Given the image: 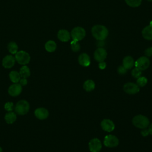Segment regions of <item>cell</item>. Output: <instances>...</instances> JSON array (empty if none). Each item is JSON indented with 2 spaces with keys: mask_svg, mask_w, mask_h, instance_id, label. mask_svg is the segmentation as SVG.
<instances>
[{
  "mask_svg": "<svg viewBox=\"0 0 152 152\" xmlns=\"http://www.w3.org/2000/svg\"><path fill=\"white\" fill-rule=\"evenodd\" d=\"M30 109V104L28 102L25 100L18 101L15 106V112L20 115H24L28 113Z\"/></svg>",
  "mask_w": 152,
  "mask_h": 152,
  "instance_id": "cell-3",
  "label": "cell"
},
{
  "mask_svg": "<svg viewBox=\"0 0 152 152\" xmlns=\"http://www.w3.org/2000/svg\"><path fill=\"white\" fill-rule=\"evenodd\" d=\"M147 79L145 77H140L137 78V84L138 86V87H144L145 86L147 83Z\"/></svg>",
  "mask_w": 152,
  "mask_h": 152,
  "instance_id": "cell-26",
  "label": "cell"
},
{
  "mask_svg": "<svg viewBox=\"0 0 152 152\" xmlns=\"http://www.w3.org/2000/svg\"><path fill=\"white\" fill-rule=\"evenodd\" d=\"M21 78H27L30 75V70L29 68L26 65H23L20 69L19 72Z\"/></svg>",
  "mask_w": 152,
  "mask_h": 152,
  "instance_id": "cell-23",
  "label": "cell"
},
{
  "mask_svg": "<svg viewBox=\"0 0 152 152\" xmlns=\"http://www.w3.org/2000/svg\"><path fill=\"white\" fill-rule=\"evenodd\" d=\"M58 38L62 42H68L70 39V34L67 30L62 29L58 32Z\"/></svg>",
  "mask_w": 152,
  "mask_h": 152,
  "instance_id": "cell-16",
  "label": "cell"
},
{
  "mask_svg": "<svg viewBox=\"0 0 152 152\" xmlns=\"http://www.w3.org/2000/svg\"><path fill=\"white\" fill-rule=\"evenodd\" d=\"M18 83L21 86H24L27 84V78H22L20 79V80L19 81Z\"/></svg>",
  "mask_w": 152,
  "mask_h": 152,
  "instance_id": "cell-32",
  "label": "cell"
},
{
  "mask_svg": "<svg viewBox=\"0 0 152 152\" xmlns=\"http://www.w3.org/2000/svg\"><path fill=\"white\" fill-rule=\"evenodd\" d=\"M103 144L107 147H115L119 144V140L115 135H107L104 138Z\"/></svg>",
  "mask_w": 152,
  "mask_h": 152,
  "instance_id": "cell-7",
  "label": "cell"
},
{
  "mask_svg": "<svg viewBox=\"0 0 152 152\" xmlns=\"http://www.w3.org/2000/svg\"><path fill=\"white\" fill-rule=\"evenodd\" d=\"M15 59L19 64L26 65L29 63L30 61V56L26 51L20 50L15 54Z\"/></svg>",
  "mask_w": 152,
  "mask_h": 152,
  "instance_id": "cell-4",
  "label": "cell"
},
{
  "mask_svg": "<svg viewBox=\"0 0 152 152\" xmlns=\"http://www.w3.org/2000/svg\"><path fill=\"white\" fill-rule=\"evenodd\" d=\"M89 150L91 152H99L102 149V142L98 138L91 140L88 143Z\"/></svg>",
  "mask_w": 152,
  "mask_h": 152,
  "instance_id": "cell-9",
  "label": "cell"
},
{
  "mask_svg": "<svg viewBox=\"0 0 152 152\" xmlns=\"http://www.w3.org/2000/svg\"><path fill=\"white\" fill-rule=\"evenodd\" d=\"M71 49L72 50V51H74L75 52L79 51L80 49V45L78 43V41H76V40H73L71 42Z\"/></svg>",
  "mask_w": 152,
  "mask_h": 152,
  "instance_id": "cell-27",
  "label": "cell"
},
{
  "mask_svg": "<svg viewBox=\"0 0 152 152\" xmlns=\"http://www.w3.org/2000/svg\"><path fill=\"white\" fill-rule=\"evenodd\" d=\"M71 36L74 40L78 42L83 39L86 36V31L83 27H76L72 30Z\"/></svg>",
  "mask_w": 152,
  "mask_h": 152,
  "instance_id": "cell-5",
  "label": "cell"
},
{
  "mask_svg": "<svg viewBox=\"0 0 152 152\" xmlns=\"http://www.w3.org/2000/svg\"><path fill=\"white\" fill-rule=\"evenodd\" d=\"M149 119L145 116L138 115L134 116L132 119L133 125L140 129H145L149 125Z\"/></svg>",
  "mask_w": 152,
  "mask_h": 152,
  "instance_id": "cell-2",
  "label": "cell"
},
{
  "mask_svg": "<svg viewBox=\"0 0 152 152\" xmlns=\"http://www.w3.org/2000/svg\"><path fill=\"white\" fill-rule=\"evenodd\" d=\"M16 119H17V115L12 111L8 112V113H7L5 116V120L6 122L8 124H13L16 121Z\"/></svg>",
  "mask_w": 152,
  "mask_h": 152,
  "instance_id": "cell-19",
  "label": "cell"
},
{
  "mask_svg": "<svg viewBox=\"0 0 152 152\" xmlns=\"http://www.w3.org/2000/svg\"><path fill=\"white\" fill-rule=\"evenodd\" d=\"M8 49L11 54H15L18 52V47L15 42H11L8 45Z\"/></svg>",
  "mask_w": 152,
  "mask_h": 152,
  "instance_id": "cell-24",
  "label": "cell"
},
{
  "mask_svg": "<svg viewBox=\"0 0 152 152\" xmlns=\"http://www.w3.org/2000/svg\"><path fill=\"white\" fill-rule=\"evenodd\" d=\"M126 69L122 65V66H119L118 68V72L120 74V75H124L126 72Z\"/></svg>",
  "mask_w": 152,
  "mask_h": 152,
  "instance_id": "cell-30",
  "label": "cell"
},
{
  "mask_svg": "<svg viewBox=\"0 0 152 152\" xmlns=\"http://www.w3.org/2000/svg\"><path fill=\"white\" fill-rule=\"evenodd\" d=\"M34 115L37 119L43 120L49 116V112L46 108L39 107L35 110Z\"/></svg>",
  "mask_w": 152,
  "mask_h": 152,
  "instance_id": "cell-14",
  "label": "cell"
},
{
  "mask_svg": "<svg viewBox=\"0 0 152 152\" xmlns=\"http://www.w3.org/2000/svg\"><path fill=\"white\" fill-rule=\"evenodd\" d=\"M79 64L83 66H88L90 64V56L86 53H83L80 55L78 57Z\"/></svg>",
  "mask_w": 152,
  "mask_h": 152,
  "instance_id": "cell-15",
  "label": "cell"
},
{
  "mask_svg": "<svg viewBox=\"0 0 152 152\" xmlns=\"http://www.w3.org/2000/svg\"><path fill=\"white\" fill-rule=\"evenodd\" d=\"M9 77L13 83H18L21 78L20 73L16 71H12L10 72Z\"/></svg>",
  "mask_w": 152,
  "mask_h": 152,
  "instance_id": "cell-20",
  "label": "cell"
},
{
  "mask_svg": "<svg viewBox=\"0 0 152 152\" xmlns=\"http://www.w3.org/2000/svg\"><path fill=\"white\" fill-rule=\"evenodd\" d=\"M131 74H132V75L133 77H134L135 78H138L141 77V75L142 74V71H141L140 69H139L138 68L135 67V68H134L132 69Z\"/></svg>",
  "mask_w": 152,
  "mask_h": 152,
  "instance_id": "cell-28",
  "label": "cell"
},
{
  "mask_svg": "<svg viewBox=\"0 0 152 152\" xmlns=\"http://www.w3.org/2000/svg\"><path fill=\"white\" fill-rule=\"evenodd\" d=\"M127 5L131 7H137L141 5L142 0H125Z\"/></svg>",
  "mask_w": 152,
  "mask_h": 152,
  "instance_id": "cell-25",
  "label": "cell"
},
{
  "mask_svg": "<svg viewBox=\"0 0 152 152\" xmlns=\"http://www.w3.org/2000/svg\"><path fill=\"white\" fill-rule=\"evenodd\" d=\"M83 87L86 91H91L95 88V83L93 80H88L84 82Z\"/></svg>",
  "mask_w": 152,
  "mask_h": 152,
  "instance_id": "cell-22",
  "label": "cell"
},
{
  "mask_svg": "<svg viewBox=\"0 0 152 152\" xmlns=\"http://www.w3.org/2000/svg\"><path fill=\"white\" fill-rule=\"evenodd\" d=\"M107 56V52L103 48H97L94 53V58L96 61L98 62H102L106 59Z\"/></svg>",
  "mask_w": 152,
  "mask_h": 152,
  "instance_id": "cell-11",
  "label": "cell"
},
{
  "mask_svg": "<svg viewBox=\"0 0 152 152\" xmlns=\"http://www.w3.org/2000/svg\"><path fill=\"white\" fill-rule=\"evenodd\" d=\"M0 152H2V149L1 147H0Z\"/></svg>",
  "mask_w": 152,
  "mask_h": 152,
  "instance_id": "cell-36",
  "label": "cell"
},
{
  "mask_svg": "<svg viewBox=\"0 0 152 152\" xmlns=\"http://www.w3.org/2000/svg\"><path fill=\"white\" fill-rule=\"evenodd\" d=\"M15 62V57L11 55H8L5 56L2 59V66L5 68H12Z\"/></svg>",
  "mask_w": 152,
  "mask_h": 152,
  "instance_id": "cell-12",
  "label": "cell"
},
{
  "mask_svg": "<svg viewBox=\"0 0 152 152\" xmlns=\"http://www.w3.org/2000/svg\"><path fill=\"white\" fill-rule=\"evenodd\" d=\"M45 48L46 51L49 52H53L56 49V44L53 40H49L45 43Z\"/></svg>",
  "mask_w": 152,
  "mask_h": 152,
  "instance_id": "cell-21",
  "label": "cell"
},
{
  "mask_svg": "<svg viewBox=\"0 0 152 152\" xmlns=\"http://www.w3.org/2000/svg\"><path fill=\"white\" fill-rule=\"evenodd\" d=\"M101 126L102 129L106 132H111L115 129V124L111 120L104 119L101 122Z\"/></svg>",
  "mask_w": 152,
  "mask_h": 152,
  "instance_id": "cell-13",
  "label": "cell"
},
{
  "mask_svg": "<svg viewBox=\"0 0 152 152\" xmlns=\"http://www.w3.org/2000/svg\"><path fill=\"white\" fill-rule=\"evenodd\" d=\"M134 59L130 56H125L124 59H123V66L126 69H129L133 67L134 65Z\"/></svg>",
  "mask_w": 152,
  "mask_h": 152,
  "instance_id": "cell-18",
  "label": "cell"
},
{
  "mask_svg": "<svg viewBox=\"0 0 152 152\" xmlns=\"http://www.w3.org/2000/svg\"><path fill=\"white\" fill-rule=\"evenodd\" d=\"M5 109L8 112H11L14 109V104L12 102H7L4 105Z\"/></svg>",
  "mask_w": 152,
  "mask_h": 152,
  "instance_id": "cell-29",
  "label": "cell"
},
{
  "mask_svg": "<svg viewBox=\"0 0 152 152\" xmlns=\"http://www.w3.org/2000/svg\"><path fill=\"white\" fill-rule=\"evenodd\" d=\"M106 66V64L105 62L102 61V62H100L99 64V68L101 69H104Z\"/></svg>",
  "mask_w": 152,
  "mask_h": 152,
  "instance_id": "cell-33",
  "label": "cell"
},
{
  "mask_svg": "<svg viewBox=\"0 0 152 152\" xmlns=\"http://www.w3.org/2000/svg\"><path fill=\"white\" fill-rule=\"evenodd\" d=\"M147 1H152V0H147Z\"/></svg>",
  "mask_w": 152,
  "mask_h": 152,
  "instance_id": "cell-37",
  "label": "cell"
},
{
  "mask_svg": "<svg viewBox=\"0 0 152 152\" xmlns=\"http://www.w3.org/2000/svg\"><path fill=\"white\" fill-rule=\"evenodd\" d=\"M150 60L146 56H141L134 63L136 68H138L141 71L147 69L150 65Z\"/></svg>",
  "mask_w": 152,
  "mask_h": 152,
  "instance_id": "cell-6",
  "label": "cell"
},
{
  "mask_svg": "<svg viewBox=\"0 0 152 152\" xmlns=\"http://www.w3.org/2000/svg\"><path fill=\"white\" fill-rule=\"evenodd\" d=\"M124 90L128 94H134L137 93L140 91V88L135 83H128L124 86Z\"/></svg>",
  "mask_w": 152,
  "mask_h": 152,
  "instance_id": "cell-8",
  "label": "cell"
},
{
  "mask_svg": "<svg viewBox=\"0 0 152 152\" xmlns=\"http://www.w3.org/2000/svg\"><path fill=\"white\" fill-rule=\"evenodd\" d=\"M149 126V125H148ZM148 131L149 132V134L152 135V124L150 125V126H148Z\"/></svg>",
  "mask_w": 152,
  "mask_h": 152,
  "instance_id": "cell-35",
  "label": "cell"
},
{
  "mask_svg": "<svg viewBox=\"0 0 152 152\" xmlns=\"http://www.w3.org/2000/svg\"><path fill=\"white\" fill-rule=\"evenodd\" d=\"M144 53L147 56H152V47L146 49L144 51Z\"/></svg>",
  "mask_w": 152,
  "mask_h": 152,
  "instance_id": "cell-31",
  "label": "cell"
},
{
  "mask_svg": "<svg viewBox=\"0 0 152 152\" xmlns=\"http://www.w3.org/2000/svg\"><path fill=\"white\" fill-rule=\"evenodd\" d=\"M93 36L97 40H103L108 36L107 28L102 25H95L91 28Z\"/></svg>",
  "mask_w": 152,
  "mask_h": 152,
  "instance_id": "cell-1",
  "label": "cell"
},
{
  "mask_svg": "<svg viewBox=\"0 0 152 152\" xmlns=\"http://www.w3.org/2000/svg\"><path fill=\"white\" fill-rule=\"evenodd\" d=\"M22 91V86L18 83H14L10 86L8 88V94L13 97L17 96L21 94Z\"/></svg>",
  "mask_w": 152,
  "mask_h": 152,
  "instance_id": "cell-10",
  "label": "cell"
},
{
  "mask_svg": "<svg viewBox=\"0 0 152 152\" xmlns=\"http://www.w3.org/2000/svg\"><path fill=\"white\" fill-rule=\"evenodd\" d=\"M141 135H142L143 137H146V136H147V135L149 134V132H148V129H147L145 128V129H143V130L141 131Z\"/></svg>",
  "mask_w": 152,
  "mask_h": 152,
  "instance_id": "cell-34",
  "label": "cell"
},
{
  "mask_svg": "<svg viewBox=\"0 0 152 152\" xmlns=\"http://www.w3.org/2000/svg\"><path fill=\"white\" fill-rule=\"evenodd\" d=\"M142 37L147 40H152V26L149 25L144 27L142 31Z\"/></svg>",
  "mask_w": 152,
  "mask_h": 152,
  "instance_id": "cell-17",
  "label": "cell"
}]
</instances>
